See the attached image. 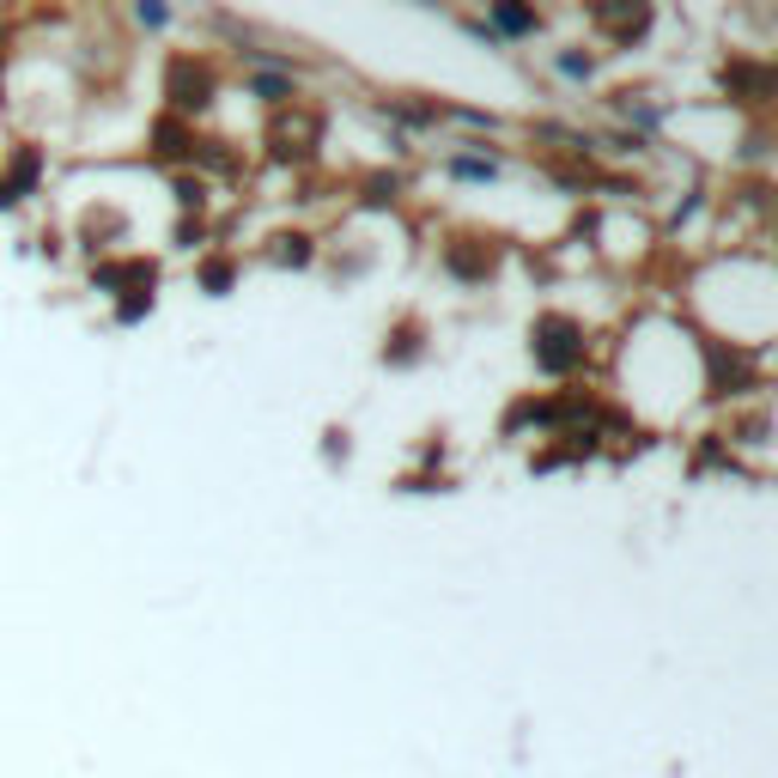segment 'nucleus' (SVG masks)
I'll use <instances>...</instances> for the list:
<instances>
[{
    "instance_id": "nucleus-1",
    "label": "nucleus",
    "mask_w": 778,
    "mask_h": 778,
    "mask_svg": "<svg viewBox=\"0 0 778 778\" xmlns=\"http://www.w3.org/2000/svg\"><path fill=\"white\" fill-rule=\"evenodd\" d=\"M493 18H499L505 31H530V25H535V13H518V7H499Z\"/></svg>"
}]
</instances>
